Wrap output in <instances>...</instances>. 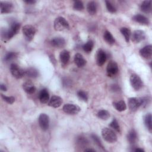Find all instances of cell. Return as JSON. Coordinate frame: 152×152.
Here are the masks:
<instances>
[{
	"mask_svg": "<svg viewBox=\"0 0 152 152\" xmlns=\"http://www.w3.org/2000/svg\"><path fill=\"white\" fill-rule=\"evenodd\" d=\"M120 31L124 37V39L126 42H129V39L131 38V32L129 28L127 27H122L120 29Z\"/></svg>",
	"mask_w": 152,
	"mask_h": 152,
	"instance_id": "f1b7e54d",
	"label": "cell"
},
{
	"mask_svg": "<svg viewBox=\"0 0 152 152\" xmlns=\"http://www.w3.org/2000/svg\"><path fill=\"white\" fill-rule=\"evenodd\" d=\"M62 103V99L58 96H53L49 100L48 105L50 107L57 108L61 106Z\"/></svg>",
	"mask_w": 152,
	"mask_h": 152,
	"instance_id": "2e32d148",
	"label": "cell"
},
{
	"mask_svg": "<svg viewBox=\"0 0 152 152\" xmlns=\"http://www.w3.org/2000/svg\"><path fill=\"white\" fill-rule=\"evenodd\" d=\"M91 138L93 139V140L94 141V142L96 143V144L98 147H99L100 148H102V149H104L103 145V144H102V141H101V140H100V138H99V137H98L97 135H96L93 134L91 135Z\"/></svg>",
	"mask_w": 152,
	"mask_h": 152,
	"instance_id": "8d00e7d4",
	"label": "cell"
},
{
	"mask_svg": "<svg viewBox=\"0 0 152 152\" xmlns=\"http://www.w3.org/2000/svg\"><path fill=\"white\" fill-rule=\"evenodd\" d=\"M132 19L135 22L140 23L141 24L148 25L149 24V20L148 18H147L145 16L142 14H136L132 17Z\"/></svg>",
	"mask_w": 152,
	"mask_h": 152,
	"instance_id": "d6986e66",
	"label": "cell"
},
{
	"mask_svg": "<svg viewBox=\"0 0 152 152\" xmlns=\"http://www.w3.org/2000/svg\"><path fill=\"white\" fill-rule=\"evenodd\" d=\"M18 56V53L15 52H8L6 55L4 56V61L8 62L10 61L15 58H16Z\"/></svg>",
	"mask_w": 152,
	"mask_h": 152,
	"instance_id": "1f68e13d",
	"label": "cell"
},
{
	"mask_svg": "<svg viewBox=\"0 0 152 152\" xmlns=\"http://www.w3.org/2000/svg\"><path fill=\"white\" fill-rule=\"evenodd\" d=\"M59 58H60L61 62L64 65L66 64L68 62L70 58L69 52L66 50H62L59 54Z\"/></svg>",
	"mask_w": 152,
	"mask_h": 152,
	"instance_id": "603a6c76",
	"label": "cell"
},
{
	"mask_svg": "<svg viewBox=\"0 0 152 152\" xmlns=\"http://www.w3.org/2000/svg\"><path fill=\"white\" fill-rule=\"evenodd\" d=\"M145 33L144 31L141 30H136L133 31L131 35V40L133 42L138 43L145 39Z\"/></svg>",
	"mask_w": 152,
	"mask_h": 152,
	"instance_id": "30bf717a",
	"label": "cell"
},
{
	"mask_svg": "<svg viewBox=\"0 0 152 152\" xmlns=\"http://www.w3.org/2000/svg\"><path fill=\"white\" fill-rule=\"evenodd\" d=\"M149 99L147 97H131L129 98L128 103L129 109L132 111H136L140 107H145L149 103Z\"/></svg>",
	"mask_w": 152,
	"mask_h": 152,
	"instance_id": "7a4b0ae2",
	"label": "cell"
},
{
	"mask_svg": "<svg viewBox=\"0 0 152 152\" xmlns=\"http://www.w3.org/2000/svg\"><path fill=\"white\" fill-rule=\"evenodd\" d=\"M23 33L25 37V39L27 41H31L36 32V30L34 26L30 24L25 25L22 28Z\"/></svg>",
	"mask_w": 152,
	"mask_h": 152,
	"instance_id": "5b68a950",
	"label": "cell"
},
{
	"mask_svg": "<svg viewBox=\"0 0 152 152\" xmlns=\"http://www.w3.org/2000/svg\"><path fill=\"white\" fill-rule=\"evenodd\" d=\"M129 81L132 87L136 91L140 90L143 86V83L141 78L137 74H132L130 76Z\"/></svg>",
	"mask_w": 152,
	"mask_h": 152,
	"instance_id": "52a82bcc",
	"label": "cell"
},
{
	"mask_svg": "<svg viewBox=\"0 0 152 152\" xmlns=\"http://www.w3.org/2000/svg\"><path fill=\"white\" fill-rule=\"evenodd\" d=\"M84 151H93V152H95L96 150L91 149V148H86L84 150Z\"/></svg>",
	"mask_w": 152,
	"mask_h": 152,
	"instance_id": "ee69618b",
	"label": "cell"
},
{
	"mask_svg": "<svg viewBox=\"0 0 152 152\" xmlns=\"http://www.w3.org/2000/svg\"><path fill=\"white\" fill-rule=\"evenodd\" d=\"M0 9H1V12L2 14L10 13L13 11L14 5H13V4L11 2L1 1Z\"/></svg>",
	"mask_w": 152,
	"mask_h": 152,
	"instance_id": "4fadbf2b",
	"label": "cell"
},
{
	"mask_svg": "<svg viewBox=\"0 0 152 152\" xmlns=\"http://www.w3.org/2000/svg\"><path fill=\"white\" fill-rule=\"evenodd\" d=\"M103 38L104 40L109 45H113L115 42V40L112 34L107 30L104 31L103 34Z\"/></svg>",
	"mask_w": 152,
	"mask_h": 152,
	"instance_id": "83f0119b",
	"label": "cell"
},
{
	"mask_svg": "<svg viewBox=\"0 0 152 152\" xmlns=\"http://www.w3.org/2000/svg\"><path fill=\"white\" fill-rule=\"evenodd\" d=\"M109 126L115 130L117 132H120V126L118 121L116 119H113L112 122L109 124Z\"/></svg>",
	"mask_w": 152,
	"mask_h": 152,
	"instance_id": "d590c367",
	"label": "cell"
},
{
	"mask_svg": "<svg viewBox=\"0 0 152 152\" xmlns=\"http://www.w3.org/2000/svg\"><path fill=\"white\" fill-rule=\"evenodd\" d=\"M144 122L145 127L150 132H151L152 126H151V113H147L145 115L144 118Z\"/></svg>",
	"mask_w": 152,
	"mask_h": 152,
	"instance_id": "4316f807",
	"label": "cell"
},
{
	"mask_svg": "<svg viewBox=\"0 0 152 152\" xmlns=\"http://www.w3.org/2000/svg\"><path fill=\"white\" fill-rule=\"evenodd\" d=\"M73 8L77 11H81L84 9V4L81 1H75L73 4Z\"/></svg>",
	"mask_w": 152,
	"mask_h": 152,
	"instance_id": "e575fe53",
	"label": "cell"
},
{
	"mask_svg": "<svg viewBox=\"0 0 152 152\" xmlns=\"http://www.w3.org/2000/svg\"><path fill=\"white\" fill-rule=\"evenodd\" d=\"M102 135L103 139L108 142L113 143L117 141V135L110 128H104L102 130Z\"/></svg>",
	"mask_w": 152,
	"mask_h": 152,
	"instance_id": "277c9868",
	"label": "cell"
},
{
	"mask_svg": "<svg viewBox=\"0 0 152 152\" xmlns=\"http://www.w3.org/2000/svg\"><path fill=\"white\" fill-rule=\"evenodd\" d=\"M97 116L99 118L102 120H107L110 117V113L104 109H101L98 111Z\"/></svg>",
	"mask_w": 152,
	"mask_h": 152,
	"instance_id": "f546056e",
	"label": "cell"
},
{
	"mask_svg": "<svg viewBox=\"0 0 152 152\" xmlns=\"http://www.w3.org/2000/svg\"><path fill=\"white\" fill-rule=\"evenodd\" d=\"M23 88L24 90L28 94H33L36 91V87L32 82L30 81H27L24 82L23 84Z\"/></svg>",
	"mask_w": 152,
	"mask_h": 152,
	"instance_id": "ac0fdd59",
	"label": "cell"
},
{
	"mask_svg": "<svg viewBox=\"0 0 152 152\" xmlns=\"http://www.w3.org/2000/svg\"><path fill=\"white\" fill-rule=\"evenodd\" d=\"M77 96L80 99L84 102H87L88 100L87 93L83 90H79L77 91Z\"/></svg>",
	"mask_w": 152,
	"mask_h": 152,
	"instance_id": "836d02e7",
	"label": "cell"
},
{
	"mask_svg": "<svg viewBox=\"0 0 152 152\" xmlns=\"http://www.w3.org/2000/svg\"><path fill=\"white\" fill-rule=\"evenodd\" d=\"M140 9L145 13H150L151 11V1L146 0L142 1L140 5Z\"/></svg>",
	"mask_w": 152,
	"mask_h": 152,
	"instance_id": "44dd1931",
	"label": "cell"
},
{
	"mask_svg": "<svg viewBox=\"0 0 152 152\" xmlns=\"http://www.w3.org/2000/svg\"><path fill=\"white\" fill-rule=\"evenodd\" d=\"M133 151H134L135 152H144V150L141 148H136L135 149L133 150Z\"/></svg>",
	"mask_w": 152,
	"mask_h": 152,
	"instance_id": "7bdbcfd3",
	"label": "cell"
},
{
	"mask_svg": "<svg viewBox=\"0 0 152 152\" xmlns=\"http://www.w3.org/2000/svg\"><path fill=\"white\" fill-rule=\"evenodd\" d=\"M106 3V8L108 10L109 12H111V13H115L116 11V9L115 7V6L109 1H105Z\"/></svg>",
	"mask_w": 152,
	"mask_h": 152,
	"instance_id": "74e56055",
	"label": "cell"
},
{
	"mask_svg": "<svg viewBox=\"0 0 152 152\" xmlns=\"http://www.w3.org/2000/svg\"><path fill=\"white\" fill-rule=\"evenodd\" d=\"M112 90L114 91H118L119 90V87L118 86V85H116V84H114V85H112Z\"/></svg>",
	"mask_w": 152,
	"mask_h": 152,
	"instance_id": "ab89813d",
	"label": "cell"
},
{
	"mask_svg": "<svg viewBox=\"0 0 152 152\" xmlns=\"http://www.w3.org/2000/svg\"><path fill=\"white\" fill-rule=\"evenodd\" d=\"M39 100L42 103H47L49 100V94L46 88H43L40 90L39 95Z\"/></svg>",
	"mask_w": 152,
	"mask_h": 152,
	"instance_id": "e0dca14e",
	"label": "cell"
},
{
	"mask_svg": "<svg viewBox=\"0 0 152 152\" xmlns=\"http://www.w3.org/2000/svg\"><path fill=\"white\" fill-rule=\"evenodd\" d=\"M10 69L12 76L17 79L22 78L25 74V71L16 64H11Z\"/></svg>",
	"mask_w": 152,
	"mask_h": 152,
	"instance_id": "8992f818",
	"label": "cell"
},
{
	"mask_svg": "<svg viewBox=\"0 0 152 152\" xmlns=\"http://www.w3.org/2000/svg\"><path fill=\"white\" fill-rule=\"evenodd\" d=\"M127 140L131 144H134L137 140V134L135 129H131L127 135Z\"/></svg>",
	"mask_w": 152,
	"mask_h": 152,
	"instance_id": "7402d4cb",
	"label": "cell"
},
{
	"mask_svg": "<svg viewBox=\"0 0 152 152\" xmlns=\"http://www.w3.org/2000/svg\"><path fill=\"white\" fill-rule=\"evenodd\" d=\"M39 124L43 131H46L49 126V118L46 113H41L38 118Z\"/></svg>",
	"mask_w": 152,
	"mask_h": 152,
	"instance_id": "9c48e42d",
	"label": "cell"
},
{
	"mask_svg": "<svg viewBox=\"0 0 152 152\" xmlns=\"http://www.w3.org/2000/svg\"><path fill=\"white\" fill-rule=\"evenodd\" d=\"M50 44L52 46L56 48H64L66 45L65 40L63 37H56L50 40Z\"/></svg>",
	"mask_w": 152,
	"mask_h": 152,
	"instance_id": "9a60e30c",
	"label": "cell"
},
{
	"mask_svg": "<svg viewBox=\"0 0 152 152\" xmlns=\"http://www.w3.org/2000/svg\"><path fill=\"white\" fill-rule=\"evenodd\" d=\"M0 89L1 90L3 91H6L7 90V88L6 87V86L4 84H1L0 85Z\"/></svg>",
	"mask_w": 152,
	"mask_h": 152,
	"instance_id": "60d3db41",
	"label": "cell"
},
{
	"mask_svg": "<svg viewBox=\"0 0 152 152\" xmlns=\"http://www.w3.org/2000/svg\"><path fill=\"white\" fill-rule=\"evenodd\" d=\"M54 28L56 31H65L69 28V25L65 18L59 17L55 20Z\"/></svg>",
	"mask_w": 152,
	"mask_h": 152,
	"instance_id": "3957f363",
	"label": "cell"
},
{
	"mask_svg": "<svg viewBox=\"0 0 152 152\" xmlns=\"http://www.w3.org/2000/svg\"><path fill=\"white\" fill-rule=\"evenodd\" d=\"M93 46H94L93 41L91 40H89L83 46V49L86 52L89 53L92 50Z\"/></svg>",
	"mask_w": 152,
	"mask_h": 152,
	"instance_id": "4dcf8cb0",
	"label": "cell"
},
{
	"mask_svg": "<svg viewBox=\"0 0 152 152\" xmlns=\"http://www.w3.org/2000/svg\"><path fill=\"white\" fill-rule=\"evenodd\" d=\"M74 62L78 67H83L86 64V61L80 53H76L74 56Z\"/></svg>",
	"mask_w": 152,
	"mask_h": 152,
	"instance_id": "ffe728a7",
	"label": "cell"
},
{
	"mask_svg": "<svg viewBox=\"0 0 152 152\" xmlns=\"http://www.w3.org/2000/svg\"><path fill=\"white\" fill-rule=\"evenodd\" d=\"M107 74L109 77L115 75L118 72V65L117 63L113 61H110L108 63L106 68Z\"/></svg>",
	"mask_w": 152,
	"mask_h": 152,
	"instance_id": "8fae6325",
	"label": "cell"
},
{
	"mask_svg": "<svg viewBox=\"0 0 152 152\" xmlns=\"http://www.w3.org/2000/svg\"><path fill=\"white\" fill-rule=\"evenodd\" d=\"M107 59V55L105 53V52L100 49L97 50L96 53V63L97 64L101 66H102L106 62Z\"/></svg>",
	"mask_w": 152,
	"mask_h": 152,
	"instance_id": "5bb4252c",
	"label": "cell"
},
{
	"mask_svg": "<svg viewBox=\"0 0 152 152\" xmlns=\"http://www.w3.org/2000/svg\"><path fill=\"white\" fill-rule=\"evenodd\" d=\"M77 144L80 147H86L88 144V141L86 138L80 136L77 138Z\"/></svg>",
	"mask_w": 152,
	"mask_h": 152,
	"instance_id": "d6a6232c",
	"label": "cell"
},
{
	"mask_svg": "<svg viewBox=\"0 0 152 152\" xmlns=\"http://www.w3.org/2000/svg\"><path fill=\"white\" fill-rule=\"evenodd\" d=\"M87 10L90 15H94L97 11V5L94 1H90L87 5Z\"/></svg>",
	"mask_w": 152,
	"mask_h": 152,
	"instance_id": "d4e9b609",
	"label": "cell"
},
{
	"mask_svg": "<svg viewBox=\"0 0 152 152\" xmlns=\"http://www.w3.org/2000/svg\"><path fill=\"white\" fill-rule=\"evenodd\" d=\"M141 56L145 59H149L152 56V46L151 45L145 46L140 50Z\"/></svg>",
	"mask_w": 152,
	"mask_h": 152,
	"instance_id": "7c38bea8",
	"label": "cell"
},
{
	"mask_svg": "<svg viewBox=\"0 0 152 152\" xmlns=\"http://www.w3.org/2000/svg\"><path fill=\"white\" fill-rule=\"evenodd\" d=\"M20 24L16 21H13L11 23L8 29H2L1 30L2 39L5 42L13 37L19 31Z\"/></svg>",
	"mask_w": 152,
	"mask_h": 152,
	"instance_id": "6da1fadb",
	"label": "cell"
},
{
	"mask_svg": "<svg viewBox=\"0 0 152 152\" xmlns=\"http://www.w3.org/2000/svg\"><path fill=\"white\" fill-rule=\"evenodd\" d=\"M1 97L4 101L6 102L8 104H12L15 102V98L13 96H7L3 94H1Z\"/></svg>",
	"mask_w": 152,
	"mask_h": 152,
	"instance_id": "f35d334b",
	"label": "cell"
},
{
	"mask_svg": "<svg viewBox=\"0 0 152 152\" xmlns=\"http://www.w3.org/2000/svg\"><path fill=\"white\" fill-rule=\"evenodd\" d=\"M25 74L30 78H36L39 75V72L35 68L29 67L25 71Z\"/></svg>",
	"mask_w": 152,
	"mask_h": 152,
	"instance_id": "484cf974",
	"label": "cell"
},
{
	"mask_svg": "<svg viewBox=\"0 0 152 152\" xmlns=\"http://www.w3.org/2000/svg\"><path fill=\"white\" fill-rule=\"evenodd\" d=\"M24 2L29 5L34 4L36 3V1H34V0H26V1H24Z\"/></svg>",
	"mask_w": 152,
	"mask_h": 152,
	"instance_id": "b9f144b4",
	"label": "cell"
},
{
	"mask_svg": "<svg viewBox=\"0 0 152 152\" xmlns=\"http://www.w3.org/2000/svg\"><path fill=\"white\" fill-rule=\"evenodd\" d=\"M62 109L65 113L69 115L77 114L81 110L80 107L78 106L71 103H67L64 104Z\"/></svg>",
	"mask_w": 152,
	"mask_h": 152,
	"instance_id": "ba28073f",
	"label": "cell"
},
{
	"mask_svg": "<svg viewBox=\"0 0 152 152\" xmlns=\"http://www.w3.org/2000/svg\"><path fill=\"white\" fill-rule=\"evenodd\" d=\"M113 106L115 109L119 112H122L126 110V105L124 100H119L113 103Z\"/></svg>",
	"mask_w": 152,
	"mask_h": 152,
	"instance_id": "cb8c5ba5",
	"label": "cell"
}]
</instances>
